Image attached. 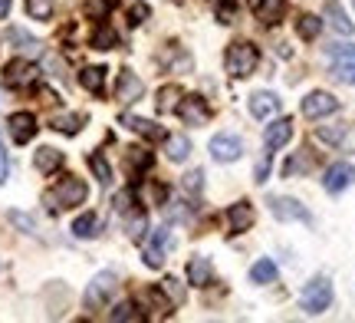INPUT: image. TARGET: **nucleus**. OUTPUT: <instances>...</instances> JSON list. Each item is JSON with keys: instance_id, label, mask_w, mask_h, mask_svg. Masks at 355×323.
I'll return each mask as SVG.
<instances>
[{"instance_id": "nucleus-1", "label": "nucleus", "mask_w": 355, "mask_h": 323, "mask_svg": "<svg viewBox=\"0 0 355 323\" xmlns=\"http://www.w3.org/2000/svg\"><path fill=\"white\" fill-rule=\"evenodd\" d=\"M86 194H89V188H86V181H79V179H63L53 192H46V205L53 208V211H63V208H76V205H83L86 201Z\"/></svg>"}, {"instance_id": "nucleus-2", "label": "nucleus", "mask_w": 355, "mask_h": 323, "mask_svg": "<svg viewBox=\"0 0 355 323\" xmlns=\"http://www.w3.org/2000/svg\"><path fill=\"white\" fill-rule=\"evenodd\" d=\"M257 47L254 43H234L227 50V73L234 79H243V76H250L254 73V66H257Z\"/></svg>"}, {"instance_id": "nucleus-3", "label": "nucleus", "mask_w": 355, "mask_h": 323, "mask_svg": "<svg viewBox=\"0 0 355 323\" xmlns=\"http://www.w3.org/2000/svg\"><path fill=\"white\" fill-rule=\"evenodd\" d=\"M300 304H303L306 313H322L329 310L332 304V281L329 277H316L313 284H306L303 297H300Z\"/></svg>"}, {"instance_id": "nucleus-4", "label": "nucleus", "mask_w": 355, "mask_h": 323, "mask_svg": "<svg viewBox=\"0 0 355 323\" xmlns=\"http://www.w3.org/2000/svg\"><path fill=\"white\" fill-rule=\"evenodd\" d=\"M171 247H175L171 231H168V228H158V231L148 238V245H145V251H141V258H145V264H148V267H155V271H158V267L165 264V254L171 251Z\"/></svg>"}, {"instance_id": "nucleus-5", "label": "nucleus", "mask_w": 355, "mask_h": 323, "mask_svg": "<svg viewBox=\"0 0 355 323\" xmlns=\"http://www.w3.org/2000/svg\"><path fill=\"white\" fill-rule=\"evenodd\" d=\"M115 287H119V277L112 271H102L92 277V284L86 287V307H102L105 300L115 294Z\"/></svg>"}, {"instance_id": "nucleus-6", "label": "nucleus", "mask_w": 355, "mask_h": 323, "mask_svg": "<svg viewBox=\"0 0 355 323\" xmlns=\"http://www.w3.org/2000/svg\"><path fill=\"white\" fill-rule=\"evenodd\" d=\"M339 109V99L332 96V92H322V90H316V92H309L303 99V116L306 119H322V116H332Z\"/></svg>"}, {"instance_id": "nucleus-7", "label": "nucleus", "mask_w": 355, "mask_h": 323, "mask_svg": "<svg viewBox=\"0 0 355 323\" xmlns=\"http://www.w3.org/2000/svg\"><path fill=\"white\" fill-rule=\"evenodd\" d=\"M211 156H214V162H237V158L243 156V142L237 135L220 132V135L211 139Z\"/></svg>"}, {"instance_id": "nucleus-8", "label": "nucleus", "mask_w": 355, "mask_h": 323, "mask_svg": "<svg viewBox=\"0 0 355 323\" xmlns=\"http://www.w3.org/2000/svg\"><path fill=\"white\" fill-rule=\"evenodd\" d=\"M178 116H181V122H188V126H201V122L211 119V109H207V103H204L201 96H181Z\"/></svg>"}, {"instance_id": "nucleus-9", "label": "nucleus", "mask_w": 355, "mask_h": 323, "mask_svg": "<svg viewBox=\"0 0 355 323\" xmlns=\"http://www.w3.org/2000/svg\"><path fill=\"white\" fill-rule=\"evenodd\" d=\"M270 211L279 221H313V215L306 211V205H300L296 198H270Z\"/></svg>"}, {"instance_id": "nucleus-10", "label": "nucleus", "mask_w": 355, "mask_h": 323, "mask_svg": "<svg viewBox=\"0 0 355 323\" xmlns=\"http://www.w3.org/2000/svg\"><path fill=\"white\" fill-rule=\"evenodd\" d=\"M352 181H355V168L349 165V162H336V165L326 172L322 188H326V192H332V194H339V192H345Z\"/></svg>"}, {"instance_id": "nucleus-11", "label": "nucleus", "mask_w": 355, "mask_h": 323, "mask_svg": "<svg viewBox=\"0 0 355 323\" xmlns=\"http://www.w3.org/2000/svg\"><path fill=\"white\" fill-rule=\"evenodd\" d=\"M10 135L17 145H26L33 135H37V119L33 113H13L10 116Z\"/></svg>"}, {"instance_id": "nucleus-12", "label": "nucleus", "mask_w": 355, "mask_h": 323, "mask_svg": "<svg viewBox=\"0 0 355 323\" xmlns=\"http://www.w3.org/2000/svg\"><path fill=\"white\" fill-rule=\"evenodd\" d=\"M3 73H7V83H10V86H30V83L40 76L37 63H30V60H13V63H7Z\"/></svg>"}, {"instance_id": "nucleus-13", "label": "nucleus", "mask_w": 355, "mask_h": 323, "mask_svg": "<svg viewBox=\"0 0 355 323\" xmlns=\"http://www.w3.org/2000/svg\"><path fill=\"white\" fill-rule=\"evenodd\" d=\"M141 92H145V83L132 69H122L119 73V90H115L119 103H135V99H141Z\"/></svg>"}, {"instance_id": "nucleus-14", "label": "nucleus", "mask_w": 355, "mask_h": 323, "mask_svg": "<svg viewBox=\"0 0 355 323\" xmlns=\"http://www.w3.org/2000/svg\"><path fill=\"white\" fill-rule=\"evenodd\" d=\"M250 224H254V205L237 201V205L227 208V228H230V234H243Z\"/></svg>"}, {"instance_id": "nucleus-15", "label": "nucleus", "mask_w": 355, "mask_h": 323, "mask_svg": "<svg viewBox=\"0 0 355 323\" xmlns=\"http://www.w3.org/2000/svg\"><path fill=\"white\" fill-rule=\"evenodd\" d=\"M254 13H257L260 24L277 26L279 17L286 13V0H254Z\"/></svg>"}, {"instance_id": "nucleus-16", "label": "nucleus", "mask_w": 355, "mask_h": 323, "mask_svg": "<svg viewBox=\"0 0 355 323\" xmlns=\"http://www.w3.org/2000/svg\"><path fill=\"white\" fill-rule=\"evenodd\" d=\"M250 113H254V119H270L273 113H279V96H273V92H254L250 96Z\"/></svg>"}, {"instance_id": "nucleus-17", "label": "nucleus", "mask_w": 355, "mask_h": 323, "mask_svg": "<svg viewBox=\"0 0 355 323\" xmlns=\"http://www.w3.org/2000/svg\"><path fill=\"white\" fill-rule=\"evenodd\" d=\"M122 126H128L132 132H139V135H145V139H168L165 129L158 126V122H152V119H139V116H122Z\"/></svg>"}, {"instance_id": "nucleus-18", "label": "nucleus", "mask_w": 355, "mask_h": 323, "mask_svg": "<svg viewBox=\"0 0 355 323\" xmlns=\"http://www.w3.org/2000/svg\"><path fill=\"white\" fill-rule=\"evenodd\" d=\"M188 281L194 287H207L214 284V267H211V260L207 258H194L188 264Z\"/></svg>"}, {"instance_id": "nucleus-19", "label": "nucleus", "mask_w": 355, "mask_h": 323, "mask_svg": "<svg viewBox=\"0 0 355 323\" xmlns=\"http://www.w3.org/2000/svg\"><path fill=\"white\" fill-rule=\"evenodd\" d=\"M290 135H293V122L290 119H277L270 129H266V149H279V145H286L290 142Z\"/></svg>"}, {"instance_id": "nucleus-20", "label": "nucleus", "mask_w": 355, "mask_h": 323, "mask_svg": "<svg viewBox=\"0 0 355 323\" xmlns=\"http://www.w3.org/2000/svg\"><path fill=\"white\" fill-rule=\"evenodd\" d=\"M326 20L332 24V30H339V33H345V37H352L355 24L345 17V10L339 7V0H329V3H326Z\"/></svg>"}, {"instance_id": "nucleus-21", "label": "nucleus", "mask_w": 355, "mask_h": 323, "mask_svg": "<svg viewBox=\"0 0 355 323\" xmlns=\"http://www.w3.org/2000/svg\"><path fill=\"white\" fill-rule=\"evenodd\" d=\"M33 165H37L43 175H50V172H56V168L63 165V152H56V149H50V145H43V149H37V156H33Z\"/></svg>"}, {"instance_id": "nucleus-22", "label": "nucleus", "mask_w": 355, "mask_h": 323, "mask_svg": "<svg viewBox=\"0 0 355 323\" xmlns=\"http://www.w3.org/2000/svg\"><path fill=\"white\" fill-rule=\"evenodd\" d=\"M79 83H83L92 96H102V90H105V69H102V66H86V69L79 73Z\"/></svg>"}, {"instance_id": "nucleus-23", "label": "nucleus", "mask_w": 355, "mask_h": 323, "mask_svg": "<svg viewBox=\"0 0 355 323\" xmlns=\"http://www.w3.org/2000/svg\"><path fill=\"white\" fill-rule=\"evenodd\" d=\"M7 40H10L17 50H24V53H40V40L30 37V33H26V30H20V26H10V30H7Z\"/></svg>"}, {"instance_id": "nucleus-24", "label": "nucleus", "mask_w": 355, "mask_h": 323, "mask_svg": "<svg viewBox=\"0 0 355 323\" xmlns=\"http://www.w3.org/2000/svg\"><path fill=\"white\" fill-rule=\"evenodd\" d=\"M181 86H162L158 90V99H155V106H158V113H171V109H178V103H181Z\"/></svg>"}, {"instance_id": "nucleus-25", "label": "nucleus", "mask_w": 355, "mask_h": 323, "mask_svg": "<svg viewBox=\"0 0 355 323\" xmlns=\"http://www.w3.org/2000/svg\"><path fill=\"white\" fill-rule=\"evenodd\" d=\"M188 156H191L188 135H168V158L171 162H188Z\"/></svg>"}, {"instance_id": "nucleus-26", "label": "nucleus", "mask_w": 355, "mask_h": 323, "mask_svg": "<svg viewBox=\"0 0 355 323\" xmlns=\"http://www.w3.org/2000/svg\"><path fill=\"white\" fill-rule=\"evenodd\" d=\"M73 234H76V238H96V234H99V218H96L92 211L79 215V218L73 221Z\"/></svg>"}, {"instance_id": "nucleus-27", "label": "nucleus", "mask_w": 355, "mask_h": 323, "mask_svg": "<svg viewBox=\"0 0 355 323\" xmlns=\"http://www.w3.org/2000/svg\"><path fill=\"white\" fill-rule=\"evenodd\" d=\"M250 277H254V284H273V281H277V264H273L270 258L257 260L254 271H250Z\"/></svg>"}, {"instance_id": "nucleus-28", "label": "nucleus", "mask_w": 355, "mask_h": 323, "mask_svg": "<svg viewBox=\"0 0 355 323\" xmlns=\"http://www.w3.org/2000/svg\"><path fill=\"white\" fill-rule=\"evenodd\" d=\"M83 122H86L83 116H76V113H66V116H56V119H53V129L63 132V135H76V132L83 129Z\"/></svg>"}, {"instance_id": "nucleus-29", "label": "nucleus", "mask_w": 355, "mask_h": 323, "mask_svg": "<svg viewBox=\"0 0 355 323\" xmlns=\"http://www.w3.org/2000/svg\"><path fill=\"white\" fill-rule=\"evenodd\" d=\"M125 165L132 168V172H145V168L152 165V152H148V149H128Z\"/></svg>"}, {"instance_id": "nucleus-30", "label": "nucleus", "mask_w": 355, "mask_h": 323, "mask_svg": "<svg viewBox=\"0 0 355 323\" xmlns=\"http://www.w3.org/2000/svg\"><path fill=\"white\" fill-rule=\"evenodd\" d=\"M296 30H300V37L303 40H316L319 30H322V20L313 17V13H303V17H300V24H296Z\"/></svg>"}, {"instance_id": "nucleus-31", "label": "nucleus", "mask_w": 355, "mask_h": 323, "mask_svg": "<svg viewBox=\"0 0 355 323\" xmlns=\"http://www.w3.org/2000/svg\"><path fill=\"white\" fill-rule=\"evenodd\" d=\"M89 168L96 172V179H99V185H109L112 181V168H109V162L96 152V156H89Z\"/></svg>"}, {"instance_id": "nucleus-32", "label": "nucleus", "mask_w": 355, "mask_h": 323, "mask_svg": "<svg viewBox=\"0 0 355 323\" xmlns=\"http://www.w3.org/2000/svg\"><path fill=\"white\" fill-rule=\"evenodd\" d=\"M26 13L33 20H50L53 17V0H26Z\"/></svg>"}, {"instance_id": "nucleus-33", "label": "nucleus", "mask_w": 355, "mask_h": 323, "mask_svg": "<svg viewBox=\"0 0 355 323\" xmlns=\"http://www.w3.org/2000/svg\"><path fill=\"white\" fill-rule=\"evenodd\" d=\"M332 76L339 83H355V60H336L332 63Z\"/></svg>"}, {"instance_id": "nucleus-34", "label": "nucleus", "mask_w": 355, "mask_h": 323, "mask_svg": "<svg viewBox=\"0 0 355 323\" xmlns=\"http://www.w3.org/2000/svg\"><path fill=\"white\" fill-rule=\"evenodd\" d=\"M181 188H184L191 198H198V194H201V188H204V172H201V168L188 172V175H184V181H181Z\"/></svg>"}, {"instance_id": "nucleus-35", "label": "nucleus", "mask_w": 355, "mask_h": 323, "mask_svg": "<svg viewBox=\"0 0 355 323\" xmlns=\"http://www.w3.org/2000/svg\"><path fill=\"white\" fill-rule=\"evenodd\" d=\"M162 294H168L171 304H184V297H188L184 287H181V281H175V277H165V281H162Z\"/></svg>"}, {"instance_id": "nucleus-36", "label": "nucleus", "mask_w": 355, "mask_h": 323, "mask_svg": "<svg viewBox=\"0 0 355 323\" xmlns=\"http://www.w3.org/2000/svg\"><path fill=\"white\" fill-rule=\"evenodd\" d=\"M214 13L220 24H234V17H237V3L234 0H214Z\"/></svg>"}, {"instance_id": "nucleus-37", "label": "nucleus", "mask_w": 355, "mask_h": 323, "mask_svg": "<svg viewBox=\"0 0 355 323\" xmlns=\"http://www.w3.org/2000/svg\"><path fill=\"white\" fill-rule=\"evenodd\" d=\"M92 47H96V50H112V47H115V33L109 30V26H99V30L92 33Z\"/></svg>"}, {"instance_id": "nucleus-38", "label": "nucleus", "mask_w": 355, "mask_h": 323, "mask_svg": "<svg viewBox=\"0 0 355 323\" xmlns=\"http://www.w3.org/2000/svg\"><path fill=\"white\" fill-rule=\"evenodd\" d=\"M109 320H115V323H119V320H141V313L135 310V304H128V300H125V304H119V307L109 313Z\"/></svg>"}, {"instance_id": "nucleus-39", "label": "nucleus", "mask_w": 355, "mask_h": 323, "mask_svg": "<svg viewBox=\"0 0 355 323\" xmlns=\"http://www.w3.org/2000/svg\"><path fill=\"white\" fill-rule=\"evenodd\" d=\"M319 139L329 145H339L345 139V126H322V129H319Z\"/></svg>"}, {"instance_id": "nucleus-40", "label": "nucleus", "mask_w": 355, "mask_h": 323, "mask_svg": "<svg viewBox=\"0 0 355 323\" xmlns=\"http://www.w3.org/2000/svg\"><path fill=\"white\" fill-rule=\"evenodd\" d=\"M309 165H313V162H309V158H306V156H293L290 162L283 165V175L290 179V175H300V172H309Z\"/></svg>"}, {"instance_id": "nucleus-41", "label": "nucleus", "mask_w": 355, "mask_h": 323, "mask_svg": "<svg viewBox=\"0 0 355 323\" xmlns=\"http://www.w3.org/2000/svg\"><path fill=\"white\" fill-rule=\"evenodd\" d=\"M7 218H10L13 224H17L20 231H26V234H33V231H37V221L30 218V215H24V211H10Z\"/></svg>"}, {"instance_id": "nucleus-42", "label": "nucleus", "mask_w": 355, "mask_h": 323, "mask_svg": "<svg viewBox=\"0 0 355 323\" xmlns=\"http://www.w3.org/2000/svg\"><path fill=\"white\" fill-rule=\"evenodd\" d=\"M145 17H148V7H145V3H135V7L128 10V24L139 26V24H145Z\"/></svg>"}, {"instance_id": "nucleus-43", "label": "nucleus", "mask_w": 355, "mask_h": 323, "mask_svg": "<svg viewBox=\"0 0 355 323\" xmlns=\"http://www.w3.org/2000/svg\"><path fill=\"white\" fill-rule=\"evenodd\" d=\"M329 56H336V60H355V47H352V43H343V47H329Z\"/></svg>"}, {"instance_id": "nucleus-44", "label": "nucleus", "mask_w": 355, "mask_h": 323, "mask_svg": "<svg viewBox=\"0 0 355 323\" xmlns=\"http://www.w3.org/2000/svg\"><path fill=\"white\" fill-rule=\"evenodd\" d=\"M145 224H148V218H145V215H135V218L128 221V238H141Z\"/></svg>"}, {"instance_id": "nucleus-45", "label": "nucleus", "mask_w": 355, "mask_h": 323, "mask_svg": "<svg viewBox=\"0 0 355 323\" xmlns=\"http://www.w3.org/2000/svg\"><path fill=\"white\" fill-rule=\"evenodd\" d=\"M7 175H10V162H7V152H3V145H0V185L7 181Z\"/></svg>"}, {"instance_id": "nucleus-46", "label": "nucleus", "mask_w": 355, "mask_h": 323, "mask_svg": "<svg viewBox=\"0 0 355 323\" xmlns=\"http://www.w3.org/2000/svg\"><path fill=\"white\" fill-rule=\"evenodd\" d=\"M266 175H270V156L260 158V165H257V181H266Z\"/></svg>"}, {"instance_id": "nucleus-47", "label": "nucleus", "mask_w": 355, "mask_h": 323, "mask_svg": "<svg viewBox=\"0 0 355 323\" xmlns=\"http://www.w3.org/2000/svg\"><path fill=\"white\" fill-rule=\"evenodd\" d=\"M7 13H10V0H0V20H3Z\"/></svg>"}, {"instance_id": "nucleus-48", "label": "nucleus", "mask_w": 355, "mask_h": 323, "mask_svg": "<svg viewBox=\"0 0 355 323\" xmlns=\"http://www.w3.org/2000/svg\"><path fill=\"white\" fill-rule=\"evenodd\" d=\"M0 109H3V86H0Z\"/></svg>"}]
</instances>
